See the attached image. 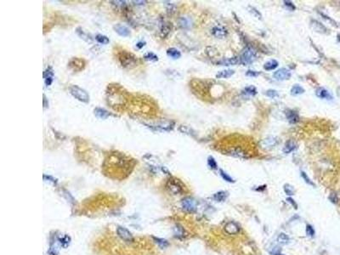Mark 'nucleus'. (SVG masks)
<instances>
[{"label":"nucleus","instance_id":"nucleus-1","mask_svg":"<svg viewBox=\"0 0 340 255\" xmlns=\"http://www.w3.org/2000/svg\"><path fill=\"white\" fill-rule=\"evenodd\" d=\"M257 58V51L253 49V47H246L240 56V62L244 66L250 65L255 61Z\"/></svg>","mask_w":340,"mask_h":255},{"label":"nucleus","instance_id":"nucleus-2","mask_svg":"<svg viewBox=\"0 0 340 255\" xmlns=\"http://www.w3.org/2000/svg\"><path fill=\"white\" fill-rule=\"evenodd\" d=\"M69 91H70L71 95L76 98L77 100H78L79 101L84 102V103H89V94L85 91L84 90H83L78 86L77 85H73L69 88Z\"/></svg>","mask_w":340,"mask_h":255},{"label":"nucleus","instance_id":"nucleus-3","mask_svg":"<svg viewBox=\"0 0 340 255\" xmlns=\"http://www.w3.org/2000/svg\"><path fill=\"white\" fill-rule=\"evenodd\" d=\"M280 142V139L278 137L273 136V135H270V136H267L265 139H263L262 140L259 141V145L262 149L264 150H271L278 145Z\"/></svg>","mask_w":340,"mask_h":255},{"label":"nucleus","instance_id":"nucleus-4","mask_svg":"<svg viewBox=\"0 0 340 255\" xmlns=\"http://www.w3.org/2000/svg\"><path fill=\"white\" fill-rule=\"evenodd\" d=\"M119 61L122 66L124 67H131L136 65L137 59L134 55L130 53L122 52L119 55Z\"/></svg>","mask_w":340,"mask_h":255},{"label":"nucleus","instance_id":"nucleus-5","mask_svg":"<svg viewBox=\"0 0 340 255\" xmlns=\"http://www.w3.org/2000/svg\"><path fill=\"white\" fill-rule=\"evenodd\" d=\"M181 207L184 211L186 213H195L197 211V201L192 197H185L181 201Z\"/></svg>","mask_w":340,"mask_h":255},{"label":"nucleus","instance_id":"nucleus-6","mask_svg":"<svg viewBox=\"0 0 340 255\" xmlns=\"http://www.w3.org/2000/svg\"><path fill=\"white\" fill-rule=\"evenodd\" d=\"M167 188L171 193L175 195H179L183 192V187L178 180L171 179L167 183Z\"/></svg>","mask_w":340,"mask_h":255},{"label":"nucleus","instance_id":"nucleus-7","mask_svg":"<svg viewBox=\"0 0 340 255\" xmlns=\"http://www.w3.org/2000/svg\"><path fill=\"white\" fill-rule=\"evenodd\" d=\"M116 234L122 241H124L126 242H133L134 240L132 233L128 229L122 227V226H118L116 228Z\"/></svg>","mask_w":340,"mask_h":255},{"label":"nucleus","instance_id":"nucleus-8","mask_svg":"<svg viewBox=\"0 0 340 255\" xmlns=\"http://www.w3.org/2000/svg\"><path fill=\"white\" fill-rule=\"evenodd\" d=\"M291 76H292V73L290 70L285 68V67H282L274 73L273 78L277 81H285V80L290 79Z\"/></svg>","mask_w":340,"mask_h":255},{"label":"nucleus","instance_id":"nucleus-9","mask_svg":"<svg viewBox=\"0 0 340 255\" xmlns=\"http://www.w3.org/2000/svg\"><path fill=\"white\" fill-rule=\"evenodd\" d=\"M227 154H229L230 156L235 157H238V158H242V159H247V158H249V156L248 154L246 152V151L241 147H233L230 148L229 151H227Z\"/></svg>","mask_w":340,"mask_h":255},{"label":"nucleus","instance_id":"nucleus-10","mask_svg":"<svg viewBox=\"0 0 340 255\" xmlns=\"http://www.w3.org/2000/svg\"><path fill=\"white\" fill-rule=\"evenodd\" d=\"M224 231L228 235H235V234H237V233H239V231H240V226L235 223V222L230 221V222H228V223L224 225Z\"/></svg>","mask_w":340,"mask_h":255},{"label":"nucleus","instance_id":"nucleus-11","mask_svg":"<svg viewBox=\"0 0 340 255\" xmlns=\"http://www.w3.org/2000/svg\"><path fill=\"white\" fill-rule=\"evenodd\" d=\"M211 33L216 38H224L227 36V30L223 26H215L211 30Z\"/></svg>","mask_w":340,"mask_h":255},{"label":"nucleus","instance_id":"nucleus-12","mask_svg":"<svg viewBox=\"0 0 340 255\" xmlns=\"http://www.w3.org/2000/svg\"><path fill=\"white\" fill-rule=\"evenodd\" d=\"M286 117L291 124H295L300 122V115L294 110H287L286 111Z\"/></svg>","mask_w":340,"mask_h":255},{"label":"nucleus","instance_id":"nucleus-13","mask_svg":"<svg viewBox=\"0 0 340 255\" xmlns=\"http://www.w3.org/2000/svg\"><path fill=\"white\" fill-rule=\"evenodd\" d=\"M316 95L322 100H332L333 98L331 93L327 90H326L325 88H318L316 90Z\"/></svg>","mask_w":340,"mask_h":255},{"label":"nucleus","instance_id":"nucleus-14","mask_svg":"<svg viewBox=\"0 0 340 255\" xmlns=\"http://www.w3.org/2000/svg\"><path fill=\"white\" fill-rule=\"evenodd\" d=\"M174 126H175V122H160L156 123L154 127H156L157 129H159V130L170 131L174 128Z\"/></svg>","mask_w":340,"mask_h":255},{"label":"nucleus","instance_id":"nucleus-15","mask_svg":"<svg viewBox=\"0 0 340 255\" xmlns=\"http://www.w3.org/2000/svg\"><path fill=\"white\" fill-rule=\"evenodd\" d=\"M114 30L115 32L122 37H128L130 36V30L125 26H122L121 24H116V26H114Z\"/></svg>","mask_w":340,"mask_h":255},{"label":"nucleus","instance_id":"nucleus-16","mask_svg":"<svg viewBox=\"0 0 340 255\" xmlns=\"http://www.w3.org/2000/svg\"><path fill=\"white\" fill-rule=\"evenodd\" d=\"M296 147L297 145L295 141L293 140V139H289V140H288V141L285 143V145H284L282 151H283V152L285 154H289L291 153V152H293V151L296 149Z\"/></svg>","mask_w":340,"mask_h":255},{"label":"nucleus","instance_id":"nucleus-17","mask_svg":"<svg viewBox=\"0 0 340 255\" xmlns=\"http://www.w3.org/2000/svg\"><path fill=\"white\" fill-rule=\"evenodd\" d=\"M227 194L226 191H220L216 192L212 196V199L215 201V202H218V203H222V202H224L226 200L227 198Z\"/></svg>","mask_w":340,"mask_h":255},{"label":"nucleus","instance_id":"nucleus-18","mask_svg":"<svg viewBox=\"0 0 340 255\" xmlns=\"http://www.w3.org/2000/svg\"><path fill=\"white\" fill-rule=\"evenodd\" d=\"M53 78H54V73H53L52 69L50 67L44 73V79L47 86L51 85L53 82Z\"/></svg>","mask_w":340,"mask_h":255},{"label":"nucleus","instance_id":"nucleus-19","mask_svg":"<svg viewBox=\"0 0 340 255\" xmlns=\"http://www.w3.org/2000/svg\"><path fill=\"white\" fill-rule=\"evenodd\" d=\"M311 26L316 32H321V33H326L327 32V28L321 23H320L317 20H311Z\"/></svg>","mask_w":340,"mask_h":255},{"label":"nucleus","instance_id":"nucleus-20","mask_svg":"<svg viewBox=\"0 0 340 255\" xmlns=\"http://www.w3.org/2000/svg\"><path fill=\"white\" fill-rule=\"evenodd\" d=\"M234 73H235L234 70H223V71H220V72H219V73L216 74V78H217V79H229L231 76L234 75Z\"/></svg>","mask_w":340,"mask_h":255},{"label":"nucleus","instance_id":"nucleus-21","mask_svg":"<svg viewBox=\"0 0 340 255\" xmlns=\"http://www.w3.org/2000/svg\"><path fill=\"white\" fill-rule=\"evenodd\" d=\"M239 61H240V60H238L237 57H233V58L223 59V60L218 61L217 64L220 65V66H233V65L237 64V62H238Z\"/></svg>","mask_w":340,"mask_h":255},{"label":"nucleus","instance_id":"nucleus-22","mask_svg":"<svg viewBox=\"0 0 340 255\" xmlns=\"http://www.w3.org/2000/svg\"><path fill=\"white\" fill-rule=\"evenodd\" d=\"M94 114L100 119H105L110 116V113L105 109H103V108H95L94 109Z\"/></svg>","mask_w":340,"mask_h":255},{"label":"nucleus","instance_id":"nucleus-23","mask_svg":"<svg viewBox=\"0 0 340 255\" xmlns=\"http://www.w3.org/2000/svg\"><path fill=\"white\" fill-rule=\"evenodd\" d=\"M277 241L280 245L285 246L290 242V237L285 233H280L279 236H277Z\"/></svg>","mask_w":340,"mask_h":255},{"label":"nucleus","instance_id":"nucleus-24","mask_svg":"<svg viewBox=\"0 0 340 255\" xmlns=\"http://www.w3.org/2000/svg\"><path fill=\"white\" fill-rule=\"evenodd\" d=\"M174 234L176 238H183L186 236V231L180 225H176L174 228Z\"/></svg>","mask_w":340,"mask_h":255},{"label":"nucleus","instance_id":"nucleus-25","mask_svg":"<svg viewBox=\"0 0 340 255\" xmlns=\"http://www.w3.org/2000/svg\"><path fill=\"white\" fill-rule=\"evenodd\" d=\"M278 61H276V60H270V61H267L266 63H265L264 65V69L265 71H273L278 67Z\"/></svg>","mask_w":340,"mask_h":255},{"label":"nucleus","instance_id":"nucleus-26","mask_svg":"<svg viewBox=\"0 0 340 255\" xmlns=\"http://www.w3.org/2000/svg\"><path fill=\"white\" fill-rule=\"evenodd\" d=\"M290 92L292 95L296 96V95H300L304 94L305 92V90L302 86H300V85H299V84H295V85H294V86L292 87Z\"/></svg>","mask_w":340,"mask_h":255},{"label":"nucleus","instance_id":"nucleus-27","mask_svg":"<svg viewBox=\"0 0 340 255\" xmlns=\"http://www.w3.org/2000/svg\"><path fill=\"white\" fill-rule=\"evenodd\" d=\"M179 23H180V26L183 28H189L192 26V20L189 17L182 16L180 18Z\"/></svg>","mask_w":340,"mask_h":255},{"label":"nucleus","instance_id":"nucleus-28","mask_svg":"<svg viewBox=\"0 0 340 255\" xmlns=\"http://www.w3.org/2000/svg\"><path fill=\"white\" fill-rule=\"evenodd\" d=\"M167 55L173 59H179L181 56V53L179 49L175 48H170L167 50Z\"/></svg>","mask_w":340,"mask_h":255},{"label":"nucleus","instance_id":"nucleus-29","mask_svg":"<svg viewBox=\"0 0 340 255\" xmlns=\"http://www.w3.org/2000/svg\"><path fill=\"white\" fill-rule=\"evenodd\" d=\"M153 240H154L155 241V243L157 244V246L159 247H161V248H166V247H168L169 245V241L167 240H165V239H163V238H158V237H155V236H153Z\"/></svg>","mask_w":340,"mask_h":255},{"label":"nucleus","instance_id":"nucleus-30","mask_svg":"<svg viewBox=\"0 0 340 255\" xmlns=\"http://www.w3.org/2000/svg\"><path fill=\"white\" fill-rule=\"evenodd\" d=\"M242 93L244 94V95H247L254 96L257 95L258 91H257L256 87H254L253 85H249V86L245 87V89L243 90V91H242Z\"/></svg>","mask_w":340,"mask_h":255},{"label":"nucleus","instance_id":"nucleus-31","mask_svg":"<svg viewBox=\"0 0 340 255\" xmlns=\"http://www.w3.org/2000/svg\"><path fill=\"white\" fill-rule=\"evenodd\" d=\"M170 31H171V26L169 25V23L163 22L162 26H161V34H162V36L166 37L167 35L169 34Z\"/></svg>","mask_w":340,"mask_h":255},{"label":"nucleus","instance_id":"nucleus-32","mask_svg":"<svg viewBox=\"0 0 340 255\" xmlns=\"http://www.w3.org/2000/svg\"><path fill=\"white\" fill-rule=\"evenodd\" d=\"M95 39L97 40V42L100 44H109V42H110L109 38H108L106 36H105V35H102V34L96 35Z\"/></svg>","mask_w":340,"mask_h":255},{"label":"nucleus","instance_id":"nucleus-33","mask_svg":"<svg viewBox=\"0 0 340 255\" xmlns=\"http://www.w3.org/2000/svg\"><path fill=\"white\" fill-rule=\"evenodd\" d=\"M219 174H220V176L222 177V179L224 180V181H226V182H229V183H233V182H235V180H233L232 178L229 175V174H227L226 172H224L223 169H219Z\"/></svg>","mask_w":340,"mask_h":255},{"label":"nucleus","instance_id":"nucleus-34","mask_svg":"<svg viewBox=\"0 0 340 255\" xmlns=\"http://www.w3.org/2000/svg\"><path fill=\"white\" fill-rule=\"evenodd\" d=\"M208 166L209 167V168L213 169V170H215L218 168V164H217V162L215 161L214 157H213L212 156L208 157Z\"/></svg>","mask_w":340,"mask_h":255},{"label":"nucleus","instance_id":"nucleus-35","mask_svg":"<svg viewBox=\"0 0 340 255\" xmlns=\"http://www.w3.org/2000/svg\"><path fill=\"white\" fill-rule=\"evenodd\" d=\"M247 9H248V11L250 12L253 16H255V17H257L258 19H261L262 18L261 13L256 9V8L253 7V6H247Z\"/></svg>","mask_w":340,"mask_h":255},{"label":"nucleus","instance_id":"nucleus-36","mask_svg":"<svg viewBox=\"0 0 340 255\" xmlns=\"http://www.w3.org/2000/svg\"><path fill=\"white\" fill-rule=\"evenodd\" d=\"M59 241L60 243L63 247H67V246H69V244L71 242V238L69 236H64L62 238H60L59 239Z\"/></svg>","mask_w":340,"mask_h":255},{"label":"nucleus","instance_id":"nucleus-37","mask_svg":"<svg viewBox=\"0 0 340 255\" xmlns=\"http://www.w3.org/2000/svg\"><path fill=\"white\" fill-rule=\"evenodd\" d=\"M283 190L285 191V193L288 196H293L294 195V186H292L289 184H285L283 186Z\"/></svg>","mask_w":340,"mask_h":255},{"label":"nucleus","instance_id":"nucleus-38","mask_svg":"<svg viewBox=\"0 0 340 255\" xmlns=\"http://www.w3.org/2000/svg\"><path fill=\"white\" fill-rule=\"evenodd\" d=\"M265 95L268 96V97H270V98H271V99H275V98H276V97H278V96H279V94H278V92L275 90H268L267 91L265 92Z\"/></svg>","mask_w":340,"mask_h":255},{"label":"nucleus","instance_id":"nucleus-39","mask_svg":"<svg viewBox=\"0 0 340 255\" xmlns=\"http://www.w3.org/2000/svg\"><path fill=\"white\" fill-rule=\"evenodd\" d=\"M301 177L303 178V180H305V182L306 183V184H308V185H310V186H315V184L313 182H312V180H310V179L309 178V176L306 174V173L304 171H301Z\"/></svg>","mask_w":340,"mask_h":255},{"label":"nucleus","instance_id":"nucleus-40","mask_svg":"<svg viewBox=\"0 0 340 255\" xmlns=\"http://www.w3.org/2000/svg\"><path fill=\"white\" fill-rule=\"evenodd\" d=\"M145 59L150 61H158V57H157V55H155V54H153V53H151V52H149V53H147V54H145Z\"/></svg>","mask_w":340,"mask_h":255},{"label":"nucleus","instance_id":"nucleus-41","mask_svg":"<svg viewBox=\"0 0 340 255\" xmlns=\"http://www.w3.org/2000/svg\"><path fill=\"white\" fill-rule=\"evenodd\" d=\"M315 234H316V232H315L313 226L311 225H306V235L310 236V237H313Z\"/></svg>","mask_w":340,"mask_h":255},{"label":"nucleus","instance_id":"nucleus-42","mask_svg":"<svg viewBox=\"0 0 340 255\" xmlns=\"http://www.w3.org/2000/svg\"><path fill=\"white\" fill-rule=\"evenodd\" d=\"M283 3H284V5L287 7V9H288V10L294 11V10L296 9V6L294 5V3H293V2H291V1H284Z\"/></svg>","mask_w":340,"mask_h":255},{"label":"nucleus","instance_id":"nucleus-43","mask_svg":"<svg viewBox=\"0 0 340 255\" xmlns=\"http://www.w3.org/2000/svg\"><path fill=\"white\" fill-rule=\"evenodd\" d=\"M44 181H49V182L53 183L54 185H56V184H57V180H55L54 177L50 176V175L44 174Z\"/></svg>","mask_w":340,"mask_h":255},{"label":"nucleus","instance_id":"nucleus-44","mask_svg":"<svg viewBox=\"0 0 340 255\" xmlns=\"http://www.w3.org/2000/svg\"><path fill=\"white\" fill-rule=\"evenodd\" d=\"M260 74V73L257 72V71H253V70H248L247 73H246V76L247 77H251V78H256Z\"/></svg>","mask_w":340,"mask_h":255},{"label":"nucleus","instance_id":"nucleus-45","mask_svg":"<svg viewBox=\"0 0 340 255\" xmlns=\"http://www.w3.org/2000/svg\"><path fill=\"white\" fill-rule=\"evenodd\" d=\"M111 3H112V4H114L116 7H119V8H122L123 6L126 5L125 1H111Z\"/></svg>","mask_w":340,"mask_h":255},{"label":"nucleus","instance_id":"nucleus-46","mask_svg":"<svg viewBox=\"0 0 340 255\" xmlns=\"http://www.w3.org/2000/svg\"><path fill=\"white\" fill-rule=\"evenodd\" d=\"M329 200L331 201L332 203H337L338 198H337V196L336 193H331L330 196H329Z\"/></svg>","mask_w":340,"mask_h":255},{"label":"nucleus","instance_id":"nucleus-47","mask_svg":"<svg viewBox=\"0 0 340 255\" xmlns=\"http://www.w3.org/2000/svg\"><path fill=\"white\" fill-rule=\"evenodd\" d=\"M287 202L290 203L291 205L294 207V209H298V204H297L296 202H295V201H294L292 197H288V198H287Z\"/></svg>","mask_w":340,"mask_h":255},{"label":"nucleus","instance_id":"nucleus-48","mask_svg":"<svg viewBox=\"0 0 340 255\" xmlns=\"http://www.w3.org/2000/svg\"><path fill=\"white\" fill-rule=\"evenodd\" d=\"M133 3H134V4H137V5H143L146 2L145 1H134Z\"/></svg>","mask_w":340,"mask_h":255},{"label":"nucleus","instance_id":"nucleus-49","mask_svg":"<svg viewBox=\"0 0 340 255\" xmlns=\"http://www.w3.org/2000/svg\"><path fill=\"white\" fill-rule=\"evenodd\" d=\"M136 46L139 48V49H141L142 47L145 46V43H142V42H140V43H138V44H136Z\"/></svg>","mask_w":340,"mask_h":255},{"label":"nucleus","instance_id":"nucleus-50","mask_svg":"<svg viewBox=\"0 0 340 255\" xmlns=\"http://www.w3.org/2000/svg\"><path fill=\"white\" fill-rule=\"evenodd\" d=\"M260 188H257L256 189V191H264V190H265V188H266V186L265 185V186L263 187V188H261L262 186H259Z\"/></svg>","mask_w":340,"mask_h":255},{"label":"nucleus","instance_id":"nucleus-51","mask_svg":"<svg viewBox=\"0 0 340 255\" xmlns=\"http://www.w3.org/2000/svg\"><path fill=\"white\" fill-rule=\"evenodd\" d=\"M276 255H283V254H281V253H280V252H279V253H277V254H276Z\"/></svg>","mask_w":340,"mask_h":255}]
</instances>
